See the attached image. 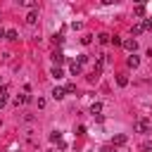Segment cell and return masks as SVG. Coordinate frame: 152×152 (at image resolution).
I'll return each mask as SVG.
<instances>
[{"label": "cell", "instance_id": "obj_11", "mask_svg": "<svg viewBox=\"0 0 152 152\" xmlns=\"http://www.w3.org/2000/svg\"><path fill=\"white\" fill-rule=\"evenodd\" d=\"M100 112H102V104H100V102H93V104H90V114L100 116Z\"/></svg>", "mask_w": 152, "mask_h": 152}, {"label": "cell", "instance_id": "obj_17", "mask_svg": "<svg viewBox=\"0 0 152 152\" xmlns=\"http://www.w3.org/2000/svg\"><path fill=\"white\" fill-rule=\"evenodd\" d=\"M7 93H10V88L7 86H0V100H7Z\"/></svg>", "mask_w": 152, "mask_h": 152}, {"label": "cell", "instance_id": "obj_8", "mask_svg": "<svg viewBox=\"0 0 152 152\" xmlns=\"http://www.w3.org/2000/svg\"><path fill=\"white\" fill-rule=\"evenodd\" d=\"M36 21H38V12H36V10H31V12L26 14V24H36Z\"/></svg>", "mask_w": 152, "mask_h": 152}, {"label": "cell", "instance_id": "obj_25", "mask_svg": "<svg viewBox=\"0 0 152 152\" xmlns=\"http://www.w3.org/2000/svg\"><path fill=\"white\" fill-rule=\"evenodd\" d=\"M5 36H7V31H2V28H0V38H5Z\"/></svg>", "mask_w": 152, "mask_h": 152}, {"label": "cell", "instance_id": "obj_6", "mask_svg": "<svg viewBox=\"0 0 152 152\" xmlns=\"http://www.w3.org/2000/svg\"><path fill=\"white\" fill-rule=\"evenodd\" d=\"M26 102H31V95H17L14 97V104L19 107V104H26Z\"/></svg>", "mask_w": 152, "mask_h": 152}, {"label": "cell", "instance_id": "obj_3", "mask_svg": "<svg viewBox=\"0 0 152 152\" xmlns=\"http://www.w3.org/2000/svg\"><path fill=\"white\" fill-rule=\"evenodd\" d=\"M126 64H128L131 69H138V66H140V57H138V55H131V57L126 59Z\"/></svg>", "mask_w": 152, "mask_h": 152}, {"label": "cell", "instance_id": "obj_2", "mask_svg": "<svg viewBox=\"0 0 152 152\" xmlns=\"http://www.w3.org/2000/svg\"><path fill=\"white\" fill-rule=\"evenodd\" d=\"M121 45H124V48H126L131 55H135V50H138V40H135V38H126Z\"/></svg>", "mask_w": 152, "mask_h": 152}, {"label": "cell", "instance_id": "obj_16", "mask_svg": "<svg viewBox=\"0 0 152 152\" xmlns=\"http://www.w3.org/2000/svg\"><path fill=\"white\" fill-rule=\"evenodd\" d=\"M50 140H52V142H59V140H62V133H59V131L50 133Z\"/></svg>", "mask_w": 152, "mask_h": 152}, {"label": "cell", "instance_id": "obj_9", "mask_svg": "<svg viewBox=\"0 0 152 152\" xmlns=\"http://www.w3.org/2000/svg\"><path fill=\"white\" fill-rule=\"evenodd\" d=\"M50 76H52V78H57V81H59V78H64V71H62V69H59V66H52V71H50Z\"/></svg>", "mask_w": 152, "mask_h": 152}, {"label": "cell", "instance_id": "obj_1", "mask_svg": "<svg viewBox=\"0 0 152 152\" xmlns=\"http://www.w3.org/2000/svg\"><path fill=\"white\" fill-rule=\"evenodd\" d=\"M150 128H152V124H150V119H138L135 121V133H150Z\"/></svg>", "mask_w": 152, "mask_h": 152}, {"label": "cell", "instance_id": "obj_12", "mask_svg": "<svg viewBox=\"0 0 152 152\" xmlns=\"http://www.w3.org/2000/svg\"><path fill=\"white\" fill-rule=\"evenodd\" d=\"M116 83H119L121 88H124V86H128V76H126V74H119V76H116Z\"/></svg>", "mask_w": 152, "mask_h": 152}, {"label": "cell", "instance_id": "obj_19", "mask_svg": "<svg viewBox=\"0 0 152 152\" xmlns=\"http://www.w3.org/2000/svg\"><path fill=\"white\" fill-rule=\"evenodd\" d=\"M142 31H145V28H142V24H135V26H133V36H140Z\"/></svg>", "mask_w": 152, "mask_h": 152}, {"label": "cell", "instance_id": "obj_24", "mask_svg": "<svg viewBox=\"0 0 152 152\" xmlns=\"http://www.w3.org/2000/svg\"><path fill=\"white\" fill-rule=\"evenodd\" d=\"M109 43H112V45H121V43H124V40H121V38H119V36H112V40H109Z\"/></svg>", "mask_w": 152, "mask_h": 152}, {"label": "cell", "instance_id": "obj_10", "mask_svg": "<svg viewBox=\"0 0 152 152\" xmlns=\"http://www.w3.org/2000/svg\"><path fill=\"white\" fill-rule=\"evenodd\" d=\"M81 71H83V66L76 64V62H71V76H81Z\"/></svg>", "mask_w": 152, "mask_h": 152}, {"label": "cell", "instance_id": "obj_20", "mask_svg": "<svg viewBox=\"0 0 152 152\" xmlns=\"http://www.w3.org/2000/svg\"><path fill=\"white\" fill-rule=\"evenodd\" d=\"M86 62H88V55H78V57H76V64H81V66H83Z\"/></svg>", "mask_w": 152, "mask_h": 152}, {"label": "cell", "instance_id": "obj_13", "mask_svg": "<svg viewBox=\"0 0 152 152\" xmlns=\"http://www.w3.org/2000/svg\"><path fill=\"white\" fill-rule=\"evenodd\" d=\"M5 38H7V40H19V33H17V31H14V28H10V31H7V36H5Z\"/></svg>", "mask_w": 152, "mask_h": 152}, {"label": "cell", "instance_id": "obj_26", "mask_svg": "<svg viewBox=\"0 0 152 152\" xmlns=\"http://www.w3.org/2000/svg\"><path fill=\"white\" fill-rule=\"evenodd\" d=\"M5 102H7V100H0V109H2V107H5Z\"/></svg>", "mask_w": 152, "mask_h": 152}, {"label": "cell", "instance_id": "obj_7", "mask_svg": "<svg viewBox=\"0 0 152 152\" xmlns=\"http://www.w3.org/2000/svg\"><path fill=\"white\" fill-rule=\"evenodd\" d=\"M126 140H128V135H124V133H119V135H114V138H112V145H124Z\"/></svg>", "mask_w": 152, "mask_h": 152}, {"label": "cell", "instance_id": "obj_14", "mask_svg": "<svg viewBox=\"0 0 152 152\" xmlns=\"http://www.w3.org/2000/svg\"><path fill=\"white\" fill-rule=\"evenodd\" d=\"M97 38H100V43H102V45H107V43L112 40V36H109V33H100Z\"/></svg>", "mask_w": 152, "mask_h": 152}, {"label": "cell", "instance_id": "obj_22", "mask_svg": "<svg viewBox=\"0 0 152 152\" xmlns=\"http://www.w3.org/2000/svg\"><path fill=\"white\" fill-rule=\"evenodd\" d=\"M74 90H76V83H66L64 86V93H74Z\"/></svg>", "mask_w": 152, "mask_h": 152}, {"label": "cell", "instance_id": "obj_21", "mask_svg": "<svg viewBox=\"0 0 152 152\" xmlns=\"http://www.w3.org/2000/svg\"><path fill=\"white\" fill-rule=\"evenodd\" d=\"M90 40H93V36H90V33H86V36L81 38V43H83V45H90Z\"/></svg>", "mask_w": 152, "mask_h": 152}, {"label": "cell", "instance_id": "obj_23", "mask_svg": "<svg viewBox=\"0 0 152 152\" xmlns=\"http://www.w3.org/2000/svg\"><path fill=\"white\" fill-rule=\"evenodd\" d=\"M135 14L142 17V14H145V5H138V7H135Z\"/></svg>", "mask_w": 152, "mask_h": 152}, {"label": "cell", "instance_id": "obj_15", "mask_svg": "<svg viewBox=\"0 0 152 152\" xmlns=\"http://www.w3.org/2000/svg\"><path fill=\"white\" fill-rule=\"evenodd\" d=\"M140 24H142V28H145V31H152V17H147V19H145V21H140Z\"/></svg>", "mask_w": 152, "mask_h": 152}, {"label": "cell", "instance_id": "obj_4", "mask_svg": "<svg viewBox=\"0 0 152 152\" xmlns=\"http://www.w3.org/2000/svg\"><path fill=\"white\" fill-rule=\"evenodd\" d=\"M52 59H55V64L59 66V64H64V59H66V57H64L59 50H55V52H52Z\"/></svg>", "mask_w": 152, "mask_h": 152}, {"label": "cell", "instance_id": "obj_5", "mask_svg": "<svg viewBox=\"0 0 152 152\" xmlns=\"http://www.w3.org/2000/svg\"><path fill=\"white\" fill-rule=\"evenodd\" d=\"M64 95H66V93H64V88H59V86H55V88H52V97H55V100H62Z\"/></svg>", "mask_w": 152, "mask_h": 152}, {"label": "cell", "instance_id": "obj_18", "mask_svg": "<svg viewBox=\"0 0 152 152\" xmlns=\"http://www.w3.org/2000/svg\"><path fill=\"white\" fill-rule=\"evenodd\" d=\"M140 152H152V142H150V140L142 142V145H140Z\"/></svg>", "mask_w": 152, "mask_h": 152}]
</instances>
